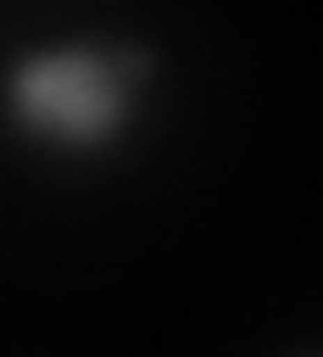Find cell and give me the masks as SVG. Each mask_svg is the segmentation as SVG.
Here are the masks:
<instances>
[{"mask_svg": "<svg viewBox=\"0 0 323 357\" xmlns=\"http://www.w3.org/2000/svg\"><path fill=\"white\" fill-rule=\"evenodd\" d=\"M155 81V47L141 40H54L27 47L0 81L7 121L54 155H101L128 135Z\"/></svg>", "mask_w": 323, "mask_h": 357, "instance_id": "6da1fadb", "label": "cell"}, {"mask_svg": "<svg viewBox=\"0 0 323 357\" xmlns=\"http://www.w3.org/2000/svg\"><path fill=\"white\" fill-rule=\"evenodd\" d=\"M310 357H317V351H310Z\"/></svg>", "mask_w": 323, "mask_h": 357, "instance_id": "7a4b0ae2", "label": "cell"}]
</instances>
